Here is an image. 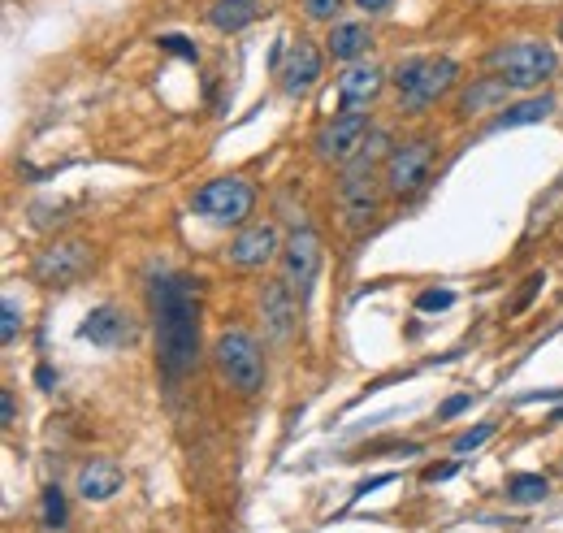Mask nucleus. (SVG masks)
I'll return each mask as SVG.
<instances>
[{
  "mask_svg": "<svg viewBox=\"0 0 563 533\" xmlns=\"http://www.w3.org/2000/svg\"><path fill=\"white\" fill-rule=\"evenodd\" d=\"M338 9H343V0H304V13L312 22H330Z\"/></svg>",
  "mask_w": 563,
  "mask_h": 533,
  "instance_id": "a878e982",
  "label": "nucleus"
},
{
  "mask_svg": "<svg viewBox=\"0 0 563 533\" xmlns=\"http://www.w3.org/2000/svg\"><path fill=\"white\" fill-rule=\"evenodd\" d=\"M256 13H260V0H213L208 22H213L221 35H234V31H243V26H252Z\"/></svg>",
  "mask_w": 563,
  "mask_h": 533,
  "instance_id": "6ab92c4d",
  "label": "nucleus"
},
{
  "mask_svg": "<svg viewBox=\"0 0 563 533\" xmlns=\"http://www.w3.org/2000/svg\"><path fill=\"white\" fill-rule=\"evenodd\" d=\"M122 486H126V477H122V468H117L113 460H91V464H83V468H78V481H74L78 499H87V503L113 499Z\"/></svg>",
  "mask_w": 563,
  "mask_h": 533,
  "instance_id": "dca6fc26",
  "label": "nucleus"
},
{
  "mask_svg": "<svg viewBox=\"0 0 563 533\" xmlns=\"http://www.w3.org/2000/svg\"><path fill=\"white\" fill-rule=\"evenodd\" d=\"M295 317H299V295L291 291L286 278H269L260 286V325L273 347H286L295 334Z\"/></svg>",
  "mask_w": 563,
  "mask_h": 533,
  "instance_id": "9b49d317",
  "label": "nucleus"
},
{
  "mask_svg": "<svg viewBox=\"0 0 563 533\" xmlns=\"http://www.w3.org/2000/svg\"><path fill=\"white\" fill-rule=\"evenodd\" d=\"M213 364H217V377L226 382L234 395L252 399L265 390V351L247 330H221L217 343H213Z\"/></svg>",
  "mask_w": 563,
  "mask_h": 533,
  "instance_id": "7ed1b4c3",
  "label": "nucleus"
},
{
  "mask_svg": "<svg viewBox=\"0 0 563 533\" xmlns=\"http://www.w3.org/2000/svg\"><path fill=\"white\" fill-rule=\"evenodd\" d=\"M490 65L499 70V78L512 83V91H533L542 83H551L555 70H559V57L551 44L542 39H520V44H507L490 57Z\"/></svg>",
  "mask_w": 563,
  "mask_h": 533,
  "instance_id": "423d86ee",
  "label": "nucleus"
},
{
  "mask_svg": "<svg viewBox=\"0 0 563 533\" xmlns=\"http://www.w3.org/2000/svg\"><path fill=\"white\" fill-rule=\"evenodd\" d=\"M451 304H455V291H447V286H442V291L434 286V291L416 295V312H447Z\"/></svg>",
  "mask_w": 563,
  "mask_h": 533,
  "instance_id": "b1692460",
  "label": "nucleus"
},
{
  "mask_svg": "<svg viewBox=\"0 0 563 533\" xmlns=\"http://www.w3.org/2000/svg\"><path fill=\"white\" fill-rule=\"evenodd\" d=\"M395 87H399V113H425L434 109V104L447 96L455 87V78H460V65L451 57H408L395 65Z\"/></svg>",
  "mask_w": 563,
  "mask_h": 533,
  "instance_id": "f03ea898",
  "label": "nucleus"
},
{
  "mask_svg": "<svg viewBox=\"0 0 563 533\" xmlns=\"http://www.w3.org/2000/svg\"><path fill=\"white\" fill-rule=\"evenodd\" d=\"M546 494H551V481H546L542 473H516L512 481H507V499L512 503H542Z\"/></svg>",
  "mask_w": 563,
  "mask_h": 533,
  "instance_id": "412c9836",
  "label": "nucleus"
},
{
  "mask_svg": "<svg viewBox=\"0 0 563 533\" xmlns=\"http://www.w3.org/2000/svg\"><path fill=\"white\" fill-rule=\"evenodd\" d=\"M390 5H395V0H356L360 13H386Z\"/></svg>",
  "mask_w": 563,
  "mask_h": 533,
  "instance_id": "7c9ffc66",
  "label": "nucleus"
},
{
  "mask_svg": "<svg viewBox=\"0 0 563 533\" xmlns=\"http://www.w3.org/2000/svg\"><path fill=\"white\" fill-rule=\"evenodd\" d=\"M555 113V96L542 91V96H529L520 104H507V109L494 113V122L486 126V135H503V130H516V126H533V122H546Z\"/></svg>",
  "mask_w": 563,
  "mask_h": 533,
  "instance_id": "a211bd4d",
  "label": "nucleus"
},
{
  "mask_svg": "<svg viewBox=\"0 0 563 533\" xmlns=\"http://www.w3.org/2000/svg\"><path fill=\"white\" fill-rule=\"evenodd\" d=\"M369 48V26L364 22H338L330 35V57L334 61H356Z\"/></svg>",
  "mask_w": 563,
  "mask_h": 533,
  "instance_id": "aec40b11",
  "label": "nucleus"
},
{
  "mask_svg": "<svg viewBox=\"0 0 563 533\" xmlns=\"http://www.w3.org/2000/svg\"><path fill=\"white\" fill-rule=\"evenodd\" d=\"M490 434H494V425H477V429H468V434L455 438V442H451V451H455V455H473Z\"/></svg>",
  "mask_w": 563,
  "mask_h": 533,
  "instance_id": "393cba45",
  "label": "nucleus"
},
{
  "mask_svg": "<svg viewBox=\"0 0 563 533\" xmlns=\"http://www.w3.org/2000/svg\"><path fill=\"white\" fill-rule=\"evenodd\" d=\"M78 334L87 338L91 347H104V351H117V347H130L135 343V321H130V312L113 308V304H100L87 312V321L78 325Z\"/></svg>",
  "mask_w": 563,
  "mask_h": 533,
  "instance_id": "2eb2a0df",
  "label": "nucleus"
},
{
  "mask_svg": "<svg viewBox=\"0 0 563 533\" xmlns=\"http://www.w3.org/2000/svg\"><path fill=\"white\" fill-rule=\"evenodd\" d=\"M35 377H39V386H44V390H52V382H57V373H52L48 364H39V369H35Z\"/></svg>",
  "mask_w": 563,
  "mask_h": 533,
  "instance_id": "473e14b6",
  "label": "nucleus"
},
{
  "mask_svg": "<svg viewBox=\"0 0 563 533\" xmlns=\"http://www.w3.org/2000/svg\"><path fill=\"white\" fill-rule=\"evenodd\" d=\"M507 96H512V83H507V78H499V74H494V78H477L473 87L460 91V104H455V113H460L464 122H468V117H481V113L499 109V104L507 109Z\"/></svg>",
  "mask_w": 563,
  "mask_h": 533,
  "instance_id": "f3484780",
  "label": "nucleus"
},
{
  "mask_svg": "<svg viewBox=\"0 0 563 533\" xmlns=\"http://www.w3.org/2000/svg\"><path fill=\"white\" fill-rule=\"evenodd\" d=\"M455 468H460L455 460H451V464H434V468H429V473H425V481H442V477H451Z\"/></svg>",
  "mask_w": 563,
  "mask_h": 533,
  "instance_id": "2f4dec72",
  "label": "nucleus"
},
{
  "mask_svg": "<svg viewBox=\"0 0 563 533\" xmlns=\"http://www.w3.org/2000/svg\"><path fill=\"white\" fill-rule=\"evenodd\" d=\"M39 520H44V529H65V494L61 486H44V499H39Z\"/></svg>",
  "mask_w": 563,
  "mask_h": 533,
  "instance_id": "4be33fe9",
  "label": "nucleus"
},
{
  "mask_svg": "<svg viewBox=\"0 0 563 533\" xmlns=\"http://www.w3.org/2000/svg\"><path fill=\"white\" fill-rule=\"evenodd\" d=\"M468 408H473V395H451V399L438 408V421H451V416H460V412H468Z\"/></svg>",
  "mask_w": 563,
  "mask_h": 533,
  "instance_id": "c85d7f7f",
  "label": "nucleus"
},
{
  "mask_svg": "<svg viewBox=\"0 0 563 533\" xmlns=\"http://www.w3.org/2000/svg\"><path fill=\"white\" fill-rule=\"evenodd\" d=\"M377 161H369L364 152H356L338 174V208H343L347 230H364L382 208V187H377Z\"/></svg>",
  "mask_w": 563,
  "mask_h": 533,
  "instance_id": "39448f33",
  "label": "nucleus"
},
{
  "mask_svg": "<svg viewBox=\"0 0 563 533\" xmlns=\"http://www.w3.org/2000/svg\"><path fill=\"white\" fill-rule=\"evenodd\" d=\"M18 330H22V308H18V299H13V295H5V304H0V338L13 343Z\"/></svg>",
  "mask_w": 563,
  "mask_h": 533,
  "instance_id": "5701e85b",
  "label": "nucleus"
},
{
  "mask_svg": "<svg viewBox=\"0 0 563 533\" xmlns=\"http://www.w3.org/2000/svg\"><path fill=\"white\" fill-rule=\"evenodd\" d=\"M386 70L373 61H351L338 74V113H369V104L382 96Z\"/></svg>",
  "mask_w": 563,
  "mask_h": 533,
  "instance_id": "4468645a",
  "label": "nucleus"
},
{
  "mask_svg": "<svg viewBox=\"0 0 563 533\" xmlns=\"http://www.w3.org/2000/svg\"><path fill=\"white\" fill-rule=\"evenodd\" d=\"M191 208H195V217L213 221V226H247L256 213V187L239 174L213 178L191 195Z\"/></svg>",
  "mask_w": 563,
  "mask_h": 533,
  "instance_id": "20e7f679",
  "label": "nucleus"
},
{
  "mask_svg": "<svg viewBox=\"0 0 563 533\" xmlns=\"http://www.w3.org/2000/svg\"><path fill=\"white\" fill-rule=\"evenodd\" d=\"M13 416H18V403H13V395L5 390V395H0V421L13 425Z\"/></svg>",
  "mask_w": 563,
  "mask_h": 533,
  "instance_id": "c756f323",
  "label": "nucleus"
},
{
  "mask_svg": "<svg viewBox=\"0 0 563 533\" xmlns=\"http://www.w3.org/2000/svg\"><path fill=\"white\" fill-rule=\"evenodd\" d=\"M282 234H278V226L273 221H247V226L234 234L230 239V265L234 269H265L273 256L282 252Z\"/></svg>",
  "mask_w": 563,
  "mask_h": 533,
  "instance_id": "ddd939ff",
  "label": "nucleus"
},
{
  "mask_svg": "<svg viewBox=\"0 0 563 533\" xmlns=\"http://www.w3.org/2000/svg\"><path fill=\"white\" fill-rule=\"evenodd\" d=\"M542 286H546V273H529V286L516 295V304H512V312H516V317H520V312H525V308L533 304V295H538Z\"/></svg>",
  "mask_w": 563,
  "mask_h": 533,
  "instance_id": "cd10ccee",
  "label": "nucleus"
},
{
  "mask_svg": "<svg viewBox=\"0 0 563 533\" xmlns=\"http://www.w3.org/2000/svg\"><path fill=\"white\" fill-rule=\"evenodd\" d=\"M96 265V247L83 239H52L31 260V278L44 286H70Z\"/></svg>",
  "mask_w": 563,
  "mask_h": 533,
  "instance_id": "6e6552de",
  "label": "nucleus"
},
{
  "mask_svg": "<svg viewBox=\"0 0 563 533\" xmlns=\"http://www.w3.org/2000/svg\"><path fill=\"white\" fill-rule=\"evenodd\" d=\"M148 304L156 321V364L169 382H182L200 364V282L187 273L148 278Z\"/></svg>",
  "mask_w": 563,
  "mask_h": 533,
  "instance_id": "f257e3e1",
  "label": "nucleus"
},
{
  "mask_svg": "<svg viewBox=\"0 0 563 533\" xmlns=\"http://www.w3.org/2000/svg\"><path fill=\"white\" fill-rule=\"evenodd\" d=\"M434 156H438V148L429 135H416L408 143H399L382 165V187H386L390 200H408V195L421 191L429 182V174H434Z\"/></svg>",
  "mask_w": 563,
  "mask_h": 533,
  "instance_id": "0eeeda50",
  "label": "nucleus"
},
{
  "mask_svg": "<svg viewBox=\"0 0 563 533\" xmlns=\"http://www.w3.org/2000/svg\"><path fill=\"white\" fill-rule=\"evenodd\" d=\"M559 39H563V18H559Z\"/></svg>",
  "mask_w": 563,
  "mask_h": 533,
  "instance_id": "72a5a7b5",
  "label": "nucleus"
},
{
  "mask_svg": "<svg viewBox=\"0 0 563 533\" xmlns=\"http://www.w3.org/2000/svg\"><path fill=\"white\" fill-rule=\"evenodd\" d=\"M317 273H321V239H317V230L295 226L291 239H286V247H282V278L291 282V291L299 295V304H308V299H312Z\"/></svg>",
  "mask_w": 563,
  "mask_h": 533,
  "instance_id": "1a4fd4ad",
  "label": "nucleus"
},
{
  "mask_svg": "<svg viewBox=\"0 0 563 533\" xmlns=\"http://www.w3.org/2000/svg\"><path fill=\"white\" fill-rule=\"evenodd\" d=\"M369 113H338L334 122H325L317 130V156L325 165H347L351 156L364 148L369 139Z\"/></svg>",
  "mask_w": 563,
  "mask_h": 533,
  "instance_id": "f8f14e48",
  "label": "nucleus"
},
{
  "mask_svg": "<svg viewBox=\"0 0 563 533\" xmlns=\"http://www.w3.org/2000/svg\"><path fill=\"white\" fill-rule=\"evenodd\" d=\"M321 74H325V52L312 44L308 35H299L295 44L286 48V57L278 61V83H282V96L286 100L308 96V91L321 83Z\"/></svg>",
  "mask_w": 563,
  "mask_h": 533,
  "instance_id": "9d476101",
  "label": "nucleus"
},
{
  "mask_svg": "<svg viewBox=\"0 0 563 533\" xmlns=\"http://www.w3.org/2000/svg\"><path fill=\"white\" fill-rule=\"evenodd\" d=\"M161 48H165V52H174V57H187V61L200 57V48H195L191 39H182V35H161Z\"/></svg>",
  "mask_w": 563,
  "mask_h": 533,
  "instance_id": "bb28decb",
  "label": "nucleus"
}]
</instances>
